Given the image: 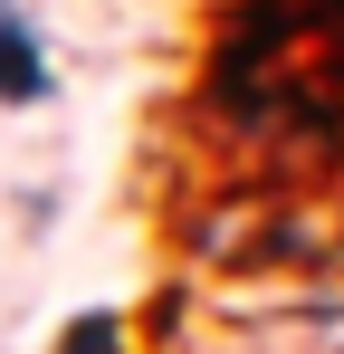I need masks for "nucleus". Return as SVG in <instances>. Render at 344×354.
Returning a JSON list of instances; mask_svg holds the SVG:
<instances>
[{
  "instance_id": "1",
  "label": "nucleus",
  "mask_w": 344,
  "mask_h": 354,
  "mask_svg": "<svg viewBox=\"0 0 344 354\" xmlns=\"http://www.w3.org/2000/svg\"><path fill=\"white\" fill-rule=\"evenodd\" d=\"M48 96V58H39V29L19 10H0V106H39Z\"/></svg>"
},
{
  "instance_id": "2",
  "label": "nucleus",
  "mask_w": 344,
  "mask_h": 354,
  "mask_svg": "<svg viewBox=\"0 0 344 354\" xmlns=\"http://www.w3.org/2000/svg\"><path fill=\"white\" fill-rule=\"evenodd\" d=\"M57 354H115V326H106V316H86V326H67V345H57Z\"/></svg>"
},
{
  "instance_id": "3",
  "label": "nucleus",
  "mask_w": 344,
  "mask_h": 354,
  "mask_svg": "<svg viewBox=\"0 0 344 354\" xmlns=\"http://www.w3.org/2000/svg\"><path fill=\"white\" fill-rule=\"evenodd\" d=\"M0 10H10V0H0Z\"/></svg>"
}]
</instances>
